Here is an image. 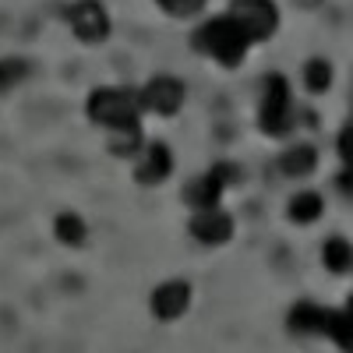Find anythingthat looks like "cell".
<instances>
[{
    "label": "cell",
    "mask_w": 353,
    "mask_h": 353,
    "mask_svg": "<svg viewBox=\"0 0 353 353\" xmlns=\"http://www.w3.org/2000/svg\"><path fill=\"white\" fill-rule=\"evenodd\" d=\"M248 46H251V36L244 32V25L233 18V14L205 21L198 32H194V50L216 57L223 68H237L244 61Z\"/></svg>",
    "instance_id": "obj_1"
},
{
    "label": "cell",
    "mask_w": 353,
    "mask_h": 353,
    "mask_svg": "<svg viewBox=\"0 0 353 353\" xmlns=\"http://www.w3.org/2000/svg\"><path fill=\"white\" fill-rule=\"evenodd\" d=\"M138 106L141 103H134V96L124 92V88H96L85 103L88 117L96 124H106V128H121V124L138 121Z\"/></svg>",
    "instance_id": "obj_2"
},
{
    "label": "cell",
    "mask_w": 353,
    "mask_h": 353,
    "mask_svg": "<svg viewBox=\"0 0 353 353\" xmlns=\"http://www.w3.org/2000/svg\"><path fill=\"white\" fill-rule=\"evenodd\" d=\"M230 14L244 25L251 43L269 39L279 28V8L272 4V0H230Z\"/></svg>",
    "instance_id": "obj_3"
},
{
    "label": "cell",
    "mask_w": 353,
    "mask_h": 353,
    "mask_svg": "<svg viewBox=\"0 0 353 353\" xmlns=\"http://www.w3.org/2000/svg\"><path fill=\"white\" fill-rule=\"evenodd\" d=\"M261 131L265 134H283L290 128V85L283 74L265 78V96H261Z\"/></svg>",
    "instance_id": "obj_4"
},
{
    "label": "cell",
    "mask_w": 353,
    "mask_h": 353,
    "mask_svg": "<svg viewBox=\"0 0 353 353\" xmlns=\"http://www.w3.org/2000/svg\"><path fill=\"white\" fill-rule=\"evenodd\" d=\"M68 21L74 28V36L88 46H96L110 36V18H106V8L99 0H78V4L68 8Z\"/></svg>",
    "instance_id": "obj_5"
},
{
    "label": "cell",
    "mask_w": 353,
    "mask_h": 353,
    "mask_svg": "<svg viewBox=\"0 0 353 353\" xmlns=\"http://www.w3.org/2000/svg\"><path fill=\"white\" fill-rule=\"evenodd\" d=\"M141 106L152 110V113H163V117H173L176 110L184 106V81L176 78H152L149 85L141 88Z\"/></svg>",
    "instance_id": "obj_6"
},
{
    "label": "cell",
    "mask_w": 353,
    "mask_h": 353,
    "mask_svg": "<svg viewBox=\"0 0 353 353\" xmlns=\"http://www.w3.org/2000/svg\"><path fill=\"white\" fill-rule=\"evenodd\" d=\"M233 176H237V170H233V166H216V170H209V173L198 176V181L188 188V201L198 205V209H216V201H219L226 181H233Z\"/></svg>",
    "instance_id": "obj_7"
},
{
    "label": "cell",
    "mask_w": 353,
    "mask_h": 353,
    "mask_svg": "<svg viewBox=\"0 0 353 353\" xmlns=\"http://www.w3.org/2000/svg\"><path fill=\"white\" fill-rule=\"evenodd\" d=\"M191 304V286L181 283V279H173V283H163L156 293H152V311L156 318L163 321H173V318H181Z\"/></svg>",
    "instance_id": "obj_8"
},
{
    "label": "cell",
    "mask_w": 353,
    "mask_h": 353,
    "mask_svg": "<svg viewBox=\"0 0 353 353\" xmlns=\"http://www.w3.org/2000/svg\"><path fill=\"white\" fill-rule=\"evenodd\" d=\"M191 233L201 244H226L233 233V219L216 209H198V216L191 219Z\"/></svg>",
    "instance_id": "obj_9"
},
{
    "label": "cell",
    "mask_w": 353,
    "mask_h": 353,
    "mask_svg": "<svg viewBox=\"0 0 353 353\" xmlns=\"http://www.w3.org/2000/svg\"><path fill=\"white\" fill-rule=\"evenodd\" d=\"M170 170H173V156H170V149H166V145H152V149L145 152V159L138 163L134 181H138V184H145V188H152V184L166 181Z\"/></svg>",
    "instance_id": "obj_10"
},
{
    "label": "cell",
    "mask_w": 353,
    "mask_h": 353,
    "mask_svg": "<svg viewBox=\"0 0 353 353\" xmlns=\"http://www.w3.org/2000/svg\"><path fill=\"white\" fill-rule=\"evenodd\" d=\"M329 318H332V311H325V307L297 304V307L290 311V325L297 329V332H325L329 336Z\"/></svg>",
    "instance_id": "obj_11"
},
{
    "label": "cell",
    "mask_w": 353,
    "mask_h": 353,
    "mask_svg": "<svg viewBox=\"0 0 353 353\" xmlns=\"http://www.w3.org/2000/svg\"><path fill=\"white\" fill-rule=\"evenodd\" d=\"M283 173L286 176H307L314 166H318V152L311 149V145H297V149H290L283 159H279Z\"/></svg>",
    "instance_id": "obj_12"
},
{
    "label": "cell",
    "mask_w": 353,
    "mask_h": 353,
    "mask_svg": "<svg viewBox=\"0 0 353 353\" xmlns=\"http://www.w3.org/2000/svg\"><path fill=\"white\" fill-rule=\"evenodd\" d=\"M53 230H57V241L61 244H68V248H81L85 244V219L81 216H74V212H61L57 216V223H53Z\"/></svg>",
    "instance_id": "obj_13"
},
{
    "label": "cell",
    "mask_w": 353,
    "mask_h": 353,
    "mask_svg": "<svg viewBox=\"0 0 353 353\" xmlns=\"http://www.w3.org/2000/svg\"><path fill=\"white\" fill-rule=\"evenodd\" d=\"M138 149H141V131H138V121L113 128V138H110V152H113V156H134Z\"/></svg>",
    "instance_id": "obj_14"
},
{
    "label": "cell",
    "mask_w": 353,
    "mask_h": 353,
    "mask_svg": "<svg viewBox=\"0 0 353 353\" xmlns=\"http://www.w3.org/2000/svg\"><path fill=\"white\" fill-rule=\"evenodd\" d=\"M321 194H314V191H301L297 198L290 201V219L293 223H314L318 216H321Z\"/></svg>",
    "instance_id": "obj_15"
},
{
    "label": "cell",
    "mask_w": 353,
    "mask_h": 353,
    "mask_svg": "<svg viewBox=\"0 0 353 353\" xmlns=\"http://www.w3.org/2000/svg\"><path fill=\"white\" fill-rule=\"evenodd\" d=\"M321 258H325V265L332 272H353V248L339 237L325 241V251H321Z\"/></svg>",
    "instance_id": "obj_16"
},
{
    "label": "cell",
    "mask_w": 353,
    "mask_h": 353,
    "mask_svg": "<svg viewBox=\"0 0 353 353\" xmlns=\"http://www.w3.org/2000/svg\"><path fill=\"white\" fill-rule=\"evenodd\" d=\"M304 85L311 88V92H325V88L332 85V68H329V61H307V68H304Z\"/></svg>",
    "instance_id": "obj_17"
},
{
    "label": "cell",
    "mask_w": 353,
    "mask_h": 353,
    "mask_svg": "<svg viewBox=\"0 0 353 353\" xmlns=\"http://www.w3.org/2000/svg\"><path fill=\"white\" fill-rule=\"evenodd\" d=\"M159 8L166 14H176V18H188V14H198L205 8V0H159Z\"/></svg>",
    "instance_id": "obj_18"
},
{
    "label": "cell",
    "mask_w": 353,
    "mask_h": 353,
    "mask_svg": "<svg viewBox=\"0 0 353 353\" xmlns=\"http://www.w3.org/2000/svg\"><path fill=\"white\" fill-rule=\"evenodd\" d=\"M339 156H343L346 166H353V124H346L343 134H339Z\"/></svg>",
    "instance_id": "obj_19"
},
{
    "label": "cell",
    "mask_w": 353,
    "mask_h": 353,
    "mask_svg": "<svg viewBox=\"0 0 353 353\" xmlns=\"http://www.w3.org/2000/svg\"><path fill=\"white\" fill-rule=\"evenodd\" d=\"M21 68H25V64H18V61H14V64H0V85H4V81H14V78L21 74Z\"/></svg>",
    "instance_id": "obj_20"
},
{
    "label": "cell",
    "mask_w": 353,
    "mask_h": 353,
    "mask_svg": "<svg viewBox=\"0 0 353 353\" xmlns=\"http://www.w3.org/2000/svg\"><path fill=\"white\" fill-rule=\"evenodd\" d=\"M346 194H353V166H346V173H339V181H336Z\"/></svg>",
    "instance_id": "obj_21"
},
{
    "label": "cell",
    "mask_w": 353,
    "mask_h": 353,
    "mask_svg": "<svg viewBox=\"0 0 353 353\" xmlns=\"http://www.w3.org/2000/svg\"><path fill=\"white\" fill-rule=\"evenodd\" d=\"M346 314H350V318H353V297H350V304H346Z\"/></svg>",
    "instance_id": "obj_22"
}]
</instances>
